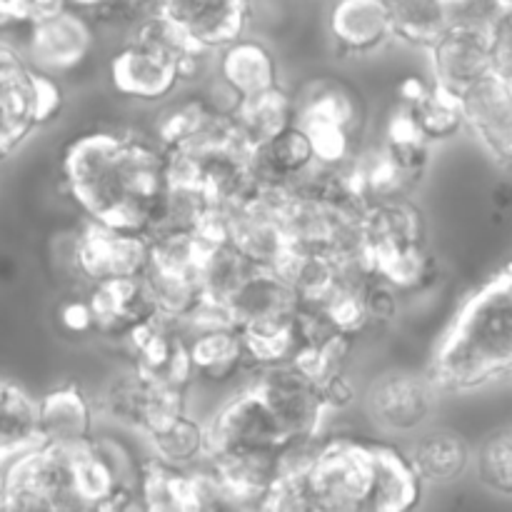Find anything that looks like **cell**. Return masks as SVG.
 <instances>
[{
	"label": "cell",
	"mask_w": 512,
	"mask_h": 512,
	"mask_svg": "<svg viewBox=\"0 0 512 512\" xmlns=\"http://www.w3.org/2000/svg\"><path fill=\"white\" fill-rule=\"evenodd\" d=\"M60 173L88 223L148 238L170 198L168 158L153 138L93 130L70 140Z\"/></svg>",
	"instance_id": "6da1fadb"
},
{
	"label": "cell",
	"mask_w": 512,
	"mask_h": 512,
	"mask_svg": "<svg viewBox=\"0 0 512 512\" xmlns=\"http://www.w3.org/2000/svg\"><path fill=\"white\" fill-rule=\"evenodd\" d=\"M278 470L300 475L315 512H410L420 495L403 455L360 440L293 445Z\"/></svg>",
	"instance_id": "7a4b0ae2"
},
{
	"label": "cell",
	"mask_w": 512,
	"mask_h": 512,
	"mask_svg": "<svg viewBox=\"0 0 512 512\" xmlns=\"http://www.w3.org/2000/svg\"><path fill=\"white\" fill-rule=\"evenodd\" d=\"M512 368V273L490 275L465 298L430 360L433 388L478 390Z\"/></svg>",
	"instance_id": "3957f363"
},
{
	"label": "cell",
	"mask_w": 512,
	"mask_h": 512,
	"mask_svg": "<svg viewBox=\"0 0 512 512\" xmlns=\"http://www.w3.org/2000/svg\"><path fill=\"white\" fill-rule=\"evenodd\" d=\"M168 158L170 193L193 200L203 210H228L253 193V148L243 140L228 113H220L205 130Z\"/></svg>",
	"instance_id": "277c9868"
},
{
	"label": "cell",
	"mask_w": 512,
	"mask_h": 512,
	"mask_svg": "<svg viewBox=\"0 0 512 512\" xmlns=\"http://www.w3.org/2000/svg\"><path fill=\"white\" fill-rule=\"evenodd\" d=\"M360 263L365 273L398 293L423 290L433 283L438 265L428 243L425 218L413 200L365 205L360 218Z\"/></svg>",
	"instance_id": "5b68a950"
},
{
	"label": "cell",
	"mask_w": 512,
	"mask_h": 512,
	"mask_svg": "<svg viewBox=\"0 0 512 512\" xmlns=\"http://www.w3.org/2000/svg\"><path fill=\"white\" fill-rule=\"evenodd\" d=\"M295 103V128L308 138L315 165L343 170L358 158L365 130V103L340 78H315L303 85Z\"/></svg>",
	"instance_id": "8992f818"
},
{
	"label": "cell",
	"mask_w": 512,
	"mask_h": 512,
	"mask_svg": "<svg viewBox=\"0 0 512 512\" xmlns=\"http://www.w3.org/2000/svg\"><path fill=\"white\" fill-rule=\"evenodd\" d=\"M60 108L63 93L58 83L38 73L23 53L0 43V158L53 120Z\"/></svg>",
	"instance_id": "52a82bcc"
},
{
	"label": "cell",
	"mask_w": 512,
	"mask_h": 512,
	"mask_svg": "<svg viewBox=\"0 0 512 512\" xmlns=\"http://www.w3.org/2000/svg\"><path fill=\"white\" fill-rule=\"evenodd\" d=\"M205 433L208 458H280L300 445L280 428L253 385L230 398L205 425Z\"/></svg>",
	"instance_id": "ba28073f"
},
{
	"label": "cell",
	"mask_w": 512,
	"mask_h": 512,
	"mask_svg": "<svg viewBox=\"0 0 512 512\" xmlns=\"http://www.w3.org/2000/svg\"><path fill=\"white\" fill-rule=\"evenodd\" d=\"M253 388L293 443H313L318 438L328 405L313 378L285 363L260 370Z\"/></svg>",
	"instance_id": "9c48e42d"
},
{
	"label": "cell",
	"mask_w": 512,
	"mask_h": 512,
	"mask_svg": "<svg viewBox=\"0 0 512 512\" xmlns=\"http://www.w3.org/2000/svg\"><path fill=\"white\" fill-rule=\"evenodd\" d=\"M150 263V240L85 223L73 240V270L88 288L113 280L143 278Z\"/></svg>",
	"instance_id": "30bf717a"
},
{
	"label": "cell",
	"mask_w": 512,
	"mask_h": 512,
	"mask_svg": "<svg viewBox=\"0 0 512 512\" xmlns=\"http://www.w3.org/2000/svg\"><path fill=\"white\" fill-rule=\"evenodd\" d=\"M125 343L130 345L135 375L145 383L185 390L195 378L188 355V338L173 320L155 315L153 320L135 328Z\"/></svg>",
	"instance_id": "8fae6325"
},
{
	"label": "cell",
	"mask_w": 512,
	"mask_h": 512,
	"mask_svg": "<svg viewBox=\"0 0 512 512\" xmlns=\"http://www.w3.org/2000/svg\"><path fill=\"white\" fill-rule=\"evenodd\" d=\"M428 50L433 83L453 93L455 98L495 73L490 28L453 23Z\"/></svg>",
	"instance_id": "7c38bea8"
},
{
	"label": "cell",
	"mask_w": 512,
	"mask_h": 512,
	"mask_svg": "<svg viewBox=\"0 0 512 512\" xmlns=\"http://www.w3.org/2000/svg\"><path fill=\"white\" fill-rule=\"evenodd\" d=\"M95 28L83 13L65 8L53 18L28 28V50L25 60L38 73L63 75L73 73L93 53Z\"/></svg>",
	"instance_id": "4fadbf2b"
},
{
	"label": "cell",
	"mask_w": 512,
	"mask_h": 512,
	"mask_svg": "<svg viewBox=\"0 0 512 512\" xmlns=\"http://www.w3.org/2000/svg\"><path fill=\"white\" fill-rule=\"evenodd\" d=\"M463 125H468L490 158L503 170L512 160V80L493 73L458 95Z\"/></svg>",
	"instance_id": "5bb4252c"
},
{
	"label": "cell",
	"mask_w": 512,
	"mask_h": 512,
	"mask_svg": "<svg viewBox=\"0 0 512 512\" xmlns=\"http://www.w3.org/2000/svg\"><path fill=\"white\" fill-rule=\"evenodd\" d=\"M250 10L253 0H160V13L205 53L245 38Z\"/></svg>",
	"instance_id": "9a60e30c"
},
{
	"label": "cell",
	"mask_w": 512,
	"mask_h": 512,
	"mask_svg": "<svg viewBox=\"0 0 512 512\" xmlns=\"http://www.w3.org/2000/svg\"><path fill=\"white\" fill-rule=\"evenodd\" d=\"M368 415L388 433L420 430L435 410V388L428 378L410 373L380 375L365 393Z\"/></svg>",
	"instance_id": "2e32d148"
},
{
	"label": "cell",
	"mask_w": 512,
	"mask_h": 512,
	"mask_svg": "<svg viewBox=\"0 0 512 512\" xmlns=\"http://www.w3.org/2000/svg\"><path fill=\"white\" fill-rule=\"evenodd\" d=\"M110 80L125 98L160 100L175 93L183 75L178 60L128 40L110 60Z\"/></svg>",
	"instance_id": "e0dca14e"
},
{
	"label": "cell",
	"mask_w": 512,
	"mask_h": 512,
	"mask_svg": "<svg viewBox=\"0 0 512 512\" xmlns=\"http://www.w3.org/2000/svg\"><path fill=\"white\" fill-rule=\"evenodd\" d=\"M85 300L93 315L95 333L108 338L125 340L135 328L158 315L143 278L93 285L85 293Z\"/></svg>",
	"instance_id": "ac0fdd59"
},
{
	"label": "cell",
	"mask_w": 512,
	"mask_h": 512,
	"mask_svg": "<svg viewBox=\"0 0 512 512\" xmlns=\"http://www.w3.org/2000/svg\"><path fill=\"white\" fill-rule=\"evenodd\" d=\"M298 298L293 288L275 270L253 268L243 283L228 295L223 303L233 328L253 323H273V320H293L298 310Z\"/></svg>",
	"instance_id": "d6986e66"
},
{
	"label": "cell",
	"mask_w": 512,
	"mask_h": 512,
	"mask_svg": "<svg viewBox=\"0 0 512 512\" xmlns=\"http://www.w3.org/2000/svg\"><path fill=\"white\" fill-rule=\"evenodd\" d=\"M90 438H93V405L78 385H60L38 398L40 443L68 448Z\"/></svg>",
	"instance_id": "ffe728a7"
},
{
	"label": "cell",
	"mask_w": 512,
	"mask_h": 512,
	"mask_svg": "<svg viewBox=\"0 0 512 512\" xmlns=\"http://www.w3.org/2000/svg\"><path fill=\"white\" fill-rule=\"evenodd\" d=\"M330 35L340 53L368 55L393 40L383 0H338L330 13Z\"/></svg>",
	"instance_id": "44dd1931"
},
{
	"label": "cell",
	"mask_w": 512,
	"mask_h": 512,
	"mask_svg": "<svg viewBox=\"0 0 512 512\" xmlns=\"http://www.w3.org/2000/svg\"><path fill=\"white\" fill-rule=\"evenodd\" d=\"M218 73L235 100H248L278 88V60L273 50L253 38H240L218 50Z\"/></svg>",
	"instance_id": "7402d4cb"
},
{
	"label": "cell",
	"mask_w": 512,
	"mask_h": 512,
	"mask_svg": "<svg viewBox=\"0 0 512 512\" xmlns=\"http://www.w3.org/2000/svg\"><path fill=\"white\" fill-rule=\"evenodd\" d=\"M315 168L318 165H315L313 148L295 125L275 135L268 143L253 148V173L260 185L288 188V185L300 183Z\"/></svg>",
	"instance_id": "603a6c76"
},
{
	"label": "cell",
	"mask_w": 512,
	"mask_h": 512,
	"mask_svg": "<svg viewBox=\"0 0 512 512\" xmlns=\"http://www.w3.org/2000/svg\"><path fill=\"white\" fill-rule=\"evenodd\" d=\"M410 470L420 483H455L470 468V445L455 430H428L415 440L408 458Z\"/></svg>",
	"instance_id": "cb8c5ba5"
},
{
	"label": "cell",
	"mask_w": 512,
	"mask_h": 512,
	"mask_svg": "<svg viewBox=\"0 0 512 512\" xmlns=\"http://www.w3.org/2000/svg\"><path fill=\"white\" fill-rule=\"evenodd\" d=\"M230 120L243 135L250 148L268 143L275 135L285 133L295 125V103L293 95L278 85V88L260 93L248 100H235L233 110H228Z\"/></svg>",
	"instance_id": "d4e9b609"
},
{
	"label": "cell",
	"mask_w": 512,
	"mask_h": 512,
	"mask_svg": "<svg viewBox=\"0 0 512 512\" xmlns=\"http://www.w3.org/2000/svg\"><path fill=\"white\" fill-rule=\"evenodd\" d=\"M38 443V398L0 378V465Z\"/></svg>",
	"instance_id": "484cf974"
},
{
	"label": "cell",
	"mask_w": 512,
	"mask_h": 512,
	"mask_svg": "<svg viewBox=\"0 0 512 512\" xmlns=\"http://www.w3.org/2000/svg\"><path fill=\"white\" fill-rule=\"evenodd\" d=\"M393 38L428 50L450 28V0H383Z\"/></svg>",
	"instance_id": "4316f807"
},
{
	"label": "cell",
	"mask_w": 512,
	"mask_h": 512,
	"mask_svg": "<svg viewBox=\"0 0 512 512\" xmlns=\"http://www.w3.org/2000/svg\"><path fill=\"white\" fill-rule=\"evenodd\" d=\"M185 338H188L193 375L208 380H228L245 365L243 345H240L235 328L200 330V333H190Z\"/></svg>",
	"instance_id": "83f0119b"
},
{
	"label": "cell",
	"mask_w": 512,
	"mask_h": 512,
	"mask_svg": "<svg viewBox=\"0 0 512 512\" xmlns=\"http://www.w3.org/2000/svg\"><path fill=\"white\" fill-rule=\"evenodd\" d=\"M150 445H153V460H158L165 468L188 470L195 465L205 463L208 458V433L205 425L190 418L188 413L178 415L163 428L153 430L148 435Z\"/></svg>",
	"instance_id": "f1b7e54d"
},
{
	"label": "cell",
	"mask_w": 512,
	"mask_h": 512,
	"mask_svg": "<svg viewBox=\"0 0 512 512\" xmlns=\"http://www.w3.org/2000/svg\"><path fill=\"white\" fill-rule=\"evenodd\" d=\"M380 148L393 158V163L398 165L403 173H408L410 178L418 180V183L423 180L425 170H428L433 145H430L428 140H425V135L420 133V128L415 125L408 108L395 105V110L388 118V125H385Z\"/></svg>",
	"instance_id": "f546056e"
},
{
	"label": "cell",
	"mask_w": 512,
	"mask_h": 512,
	"mask_svg": "<svg viewBox=\"0 0 512 512\" xmlns=\"http://www.w3.org/2000/svg\"><path fill=\"white\" fill-rule=\"evenodd\" d=\"M240 345H243L245 363L258 365L260 370L285 365L298 353L293 320H273V323H253L238 328Z\"/></svg>",
	"instance_id": "4dcf8cb0"
},
{
	"label": "cell",
	"mask_w": 512,
	"mask_h": 512,
	"mask_svg": "<svg viewBox=\"0 0 512 512\" xmlns=\"http://www.w3.org/2000/svg\"><path fill=\"white\" fill-rule=\"evenodd\" d=\"M220 113H223V110H218L210 100L200 98V95L178 100V103H173L170 108H165L163 113L158 115L153 128V140L168 153V150L178 148V145L195 138V135H198L200 130L208 128Z\"/></svg>",
	"instance_id": "1f68e13d"
},
{
	"label": "cell",
	"mask_w": 512,
	"mask_h": 512,
	"mask_svg": "<svg viewBox=\"0 0 512 512\" xmlns=\"http://www.w3.org/2000/svg\"><path fill=\"white\" fill-rule=\"evenodd\" d=\"M408 110L430 145L438 143V140L453 138L463 128V113H460L458 98L435 83H430L428 95L415 108Z\"/></svg>",
	"instance_id": "d6a6232c"
},
{
	"label": "cell",
	"mask_w": 512,
	"mask_h": 512,
	"mask_svg": "<svg viewBox=\"0 0 512 512\" xmlns=\"http://www.w3.org/2000/svg\"><path fill=\"white\" fill-rule=\"evenodd\" d=\"M480 483L498 495L512 493V430L508 425L493 430L475 455Z\"/></svg>",
	"instance_id": "836d02e7"
},
{
	"label": "cell",
	"mask_w": 512,
	"mask_h": 512,
	"mask_svg": "<svg viewBox=\"0 0 512 512\" xmlns=\"http://www.w3.org/2000/svg\"><path fill=\"white\" fill-rule=\"evenodd\" d=\"M143 393H145V380L135 375L130 368L128 373H120L110 378V383L103 390V403L105 410L113 415L120 423H128L138 428L140 423V410H143Z\"/></svg>",
	"instance_id": "e575fe53"
},
{
	"label": "cell",
	"mask_w": 512,
	"mask_h": 512,
	"mask_svg": "<svg viewBox=\"0 0 512 512\" xmlns=\"http://www.w3.org/2000/svg\"><path fill=\"white\" fill-rule=\"evenodd\" d=\"M68 8L65 0H0V28L5 25H30L43 23L53 15Z\"/></svg>",
	"instance_id": "d590c367"
},
{
	"label": "cell",
	"mask_w": 512,
	"mask_h": 512,
	"mask_svg": "<svg viewBox=\"0 0 512 512\" xmlns=\"http://www.w3.org/2000/svg\"><path fill=\"white\" fill-rule=\"evenodd\" d=\"M398 295H400L398 290H393L388 283H383V280L370 275V278L365 280V288H363V305H365V315H368V325L393 323L400 305Z\"/></svg>",
	"instance_id": "8d00e7d4"
},
{
	"label": "cell",
	"mask_w": 512,
	"mask_h": 512,
	"mask_svg": "<svg viewBox=\"0 0 512 512\" xmlns=\"http://www.w3.org/2000/svg\"><path fill=\"white\" fill-rule=\"evenodd\" d=\"M58 320L68 333L73 335H90L95 333L93 328V315H90L88 300L83 298H68L58 308Z\"/></svg>",
	"instance_id": "74e56055"
}]
</instances>
